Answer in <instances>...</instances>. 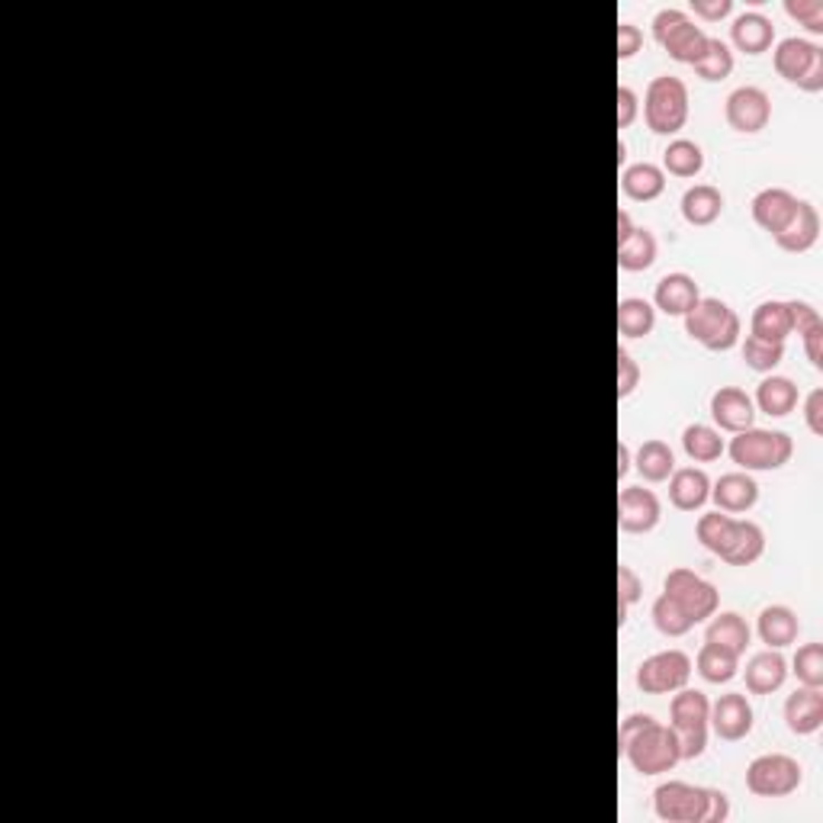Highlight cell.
Listing matches in <instances>:
<instances>
[{
	"mask_svg": "<svg viewBox=\"0 0 823 823\" xmlns=\"http://www.w3.org/2000/svg\"><path fill=\"white\" fill-rule=\"evenodd\" d=\"M618 749L637 775H663L682 763L673 727L650 714H627L618 727Z\"/></svg>",
	"mask_w": 823,
	"mask_h": 823,
	"instance_id": "obj_1",
	"label": "cell"
},
{
	"mask_svg": "<svg viewBox=\"0 0 823 823\" xmlns=\"http://www.w3.org/2000/svg\"><path fill=\"white\" fill-rule=\"evenodd\" d=\"M654 814L666 823H724L731 817V801L721 788L663 782L654 788Z\"/></svg>",
	"mask_w": 823,
	"mask_h": 823,
	"instance_id": "obj_2",
	"label": "cell"
},
{
	"mask_svg": "<svg viewBox=\"0 0 823 823\" xmlns=\"http://www.w3.org/2000/svg\"><path fill=\"white\" fill-rule=\"evenodd\" d=\"M727 454L743 473H772L792 460L795 441L785 431H766V428L753 425L734 434V441L727 444Z\"/></svg>",
	"mask_w": 823,
	"mask_h": 823,
	"instance_id": "obj_3",
	"label": "cell"
},
{
	"mask_svg": "<svg viewBox=\"0 0 823 823\" xmlns=\"http://www.w3.org/2000/svg\"><path fill=\"white\" fill-rule=\"evenodd\" d=\"M682 322H685V335L698 341L705 351H721V354L734 351L743 335L739 315L724 300H714V296H702L692 313L682 315Z\"/></svg>",
	"mask_w": 823,
	"mask_h": 823,
	"instance_id": "obj_4",
	"label": "cell"
},
{
	"mask_svg": "<svg viewBox=\"0 0 823 823\" xmlns=\"http://www.w3.org/2000/svg\"><path fill=\"white\" fill-rule=\"evenodd\" d=\"M644 123L654 136H676L688 123V85L676 75H656L644 94Z\"/></svg>",
	"mask_w": 823,
	"mask_h": 823,
	"instance_id": "obj_5",
	"label": "cell"
},
{
	"mask_svg": "<svg viewBox=\"0 0 823 823\" xmlns=\"http://www.w3.org/2000/svg\"><path fill=\"white\" fill-rule=\"evenodd\" d=\"M656 46L679 65H698L708 49V32L685 10H659L654 17Z\"/></svg>",
	"mask_w": 823,
	"mask_h": 823,
	"instance_id": "obj_6",
	"label": "cell"
},
{
	"mask_svg": "<svg viewBox=\"0 0 823 823\" xmlns=\"http://www.w3.org/2000/svg\"><path fill=\"white\" fill-rule=\"evenodd\" d=\"M772 65L778 71L782 81L795 85L804 94H821L823 90V49L807 42V39H797L788 36L775 46L772 52Z\"/></svg>",
	"mask_w": 823,
	"mask_h": 823,
	"instance_id": "obj_7",
	"label": "cell"
},
{
	"mask_svg": "<svg viewBox=\"0 0 823 823\" xmlns=\"http://www.w3.org/2000/svg\"><path fill=\"white\" fill-rule=\"evenodd\" d=\"M804 782V768L795 756L785 753H763L746 766V788L756 797H788Z\"/></svg>",
	"mask_w": 823,
	"mask_h": 823,
	"instance_id": "obj_8",
	"label": "cell"
},
{
	"mask_svg": "<svg viewBox=\"0 0 823 823\" xmlns=\"http://www.w3.org/2000/svg\"><path fill=\"white\" fill-rule=\"evenodd\" d=\"M663 592L673 598L695 625L708 621L711 615L721 608V592L711 586L705 576H698L695 569L688 567L669 569L666 579H663Z\"/></svg>",
	"mask_w": 823,
	"mask_h": 823,
	"instance_id": "obj_9",
	"label": "cell"
},
{
	"mask_svg": "<svg viewBox=\"0 0 823 823\" xmlns=\"http://www.w3.org/2000/svg\"><path fill=\"white\" fill-rule=\"evenodd\" d=\"M695 663L685 650H659L637 666V688L644 695H673L688 685Z\"/></svg>",
	"mask_w": 823,
	"mask_h": 823,
	"instance_id": "obj_10",
	"label": "cell"
},
{
	"mask_svg": "<svg viewBox=\"0 0 823 823\" xmlns=\"http://www.w3.org/2000/svg\"><path fill=\"white\" fill-rule=\"evenodd\" d=\"M724 119L739 136H756L772 123V100L763 87H737L724 100Z\"/></svg>",
	"mask_w": 823,
	"mask_h": 823,
	"instance_id": "obj_11",
	"label": "cell"
},
{
	"mask_svg": "<svg viewBox=\"0 0 823 823\" xmlns=\"http://www.w3.org/2000/svg\"><path fill=\"white\" fill-rule=\"evenodd\" d=\"M663 518V502L654 489L625 486L618 492V528L625 535H650Z\"/></svg>",
	"mask_w": 823,
	"mask_h": 823,
	"instance_id": "obj_12",
	"label": "cell"
},
{
	"mask_svg": "<svg viewBox=\"0 0 823 823\" xmlns=\"http://www.w3.org/2000/svg\"><path fill=\"white\" fill-rule=\"evenodd\" d=\"M753 724H756V714H753V705L743 692H727L717 702H711L708 727L721 739L739 743L753 734Z\"/></svg>",
	"mask_w": 823,
	"mask_h": 823,
	"instance_id": "obj_13",
	"label": "cell"
},
{
	"mask_svg": "<svg viewBox=\"0 0 823 823\" xmlns=\"http://www.w3.org/2000/svg\"><path fill=\"white\" fill-rule=\"evenodd\" d=\"M711 419H714L717 431L739 434L756 422V405L739 386H721L711 393Z\"/></svg>",
	"mask_w": 823,
	"mask_h": 823,
	"instance_id": "obj_14",
	"label": "cell"
},
{
	"mask_svg": "<svg viewBox=\"0 0 823 823\" xmlns=\"http://www.w3.org/2000/svg\"><path fill=\"white\" fill-rule=\"evenodd\" d=\"M797 203L801 199L792 190H785V187H766V190H760L756 197L749 199V213H753V223L775 238L782 228L792 223V216L797 213Z\"/></svg>",
	"mask_w": 823,
	"mask_h": 823,
	"instance_id": "obj_15",
	"label": "cell"
},
{
	"mask_svg": "<svg viewBox=\"0 0 823 823\" xmlns=\"http://www.w3.org/2000/svg\"><path fill=\"white\" fill-rule=\"evenodd\" d=\"M785 727L795 737H811L823 727V692L821 688H807L801 685L788 698H785Z\"/></svg>",
	"mask_w": 823,
	"mask_h": 823,
	"instance_id": "obj_16",
	"label": "cell"
},
{
	"mask_svg": "<svg viewBox=\"0 0 823 823\" xmlns=\"http://www.w3.org/2000/svg\"><path fill=\"white\" fill-rule=\"evenodd\" d=\"M711 502L717 506V511L746 515V511L760 502V483L749 473H743V470L724 473L717 483H711Z\"/></svg>",
	"mask_w": 823,
	"mask_h": 823,
	"instance_id": "obj_17",
	"label": "cell"
},
{
	"mask_svg": "<svg viewBox=\"0 0 823 823\" xmlns=\"http://www.w3.org/2000/svg\"><path fill=\"white\" fill-rule=\"evenodd\" d=\"M743 679L749 695H772L788 679V659L782 656V650H760L746 659Z\"/></svg>",
	"mask_w": 823,
	"mask_h": 823,
	"instance_id": "obj_18",
	"label": "cell"
},
{
	"mask_svg": "<svg viewBox=\"0 0 823 823\" xmlns=\"http://www.w3.org/2000/svg\"><path fill=\"white\" fill-rule=\"evenodd\" d=\"M698 300H702V290L695 284V277H688L682 271L666 274L654 290V310L666 315H676V319L692 313Z\"/></svg>",
	"mask_w": 823,
	"mask_h": 823,
	"instance_id": "obj_19",
	"label": "cell"
},
{
	"mask_svg": "<svg viewBox=\"0 0 823 823\" xmlns=\"http://www.w3.org/2000/svg\"><path fill=\"white\" fill-rule=\"evenodd\" d=\"M817 238H821V216L807 199H801L792 223L775 235V245L788 255H804L817 245Z\"/></svg>",
	"mask_w": 823,
	"mask_h": 823,
	"instance_id": "obj_20",
	"label": "cell"
},
{
	"mask_svg": "<svg viewBox=\"0 0 823 823\" xmlns=\"http://www.w3.org/2000/svg\"><path fill=\"white\" fill-rule=\"evenodd\" d=\"M756 634L766 644V650H785L801 634V621L788 605H766L756 618Z\"/></svg>",
	"mask_w": 823,
	"mask_h": 823,
	"instance_id": "obj_21",
	"label": "cell"
},
{
	"mask_svg": "<svg viewBox=\"0 0 823 823\" xmlns=\"http://www.w3.org/2000/svg\"><path fill=\"white\" fill-rule=\"evenodd\" d=\"M711 477L698 467H682L669 477V502L679 511H698L708 506Z\"/></svg>",
	"mask_w": 823,
	"mask_h": 823,
	"instance_id": "obj_22",
	"label": "cell"
},
{
	"mask_svg": "<svg viewBox=\"0 0 823 823\" xmlns=\"http://www.w3.org/2000/svg\"><path fill=\"white\" fill-rule=\"evenodd\" d=\"M731 42L743 56H766L772 42H775V23L763 13H756V10L753 13H739L734 27H731Z\"/></svg>",
	"mask_w": 823,
	"mask_h": 823,
	"instance_id": "obj_23",
	"label": "cell"
},
{
	"mask_svg": "<svg viewBox=\"0 0 823 823\" xmlns=\"http://www.w3.org/2000/svg\"><path fill=\"white\" fill-rule=\"evenodd\" d=\"M797 402H801V393H797L795 380H788V376H778V373H766V380L756 386V399H753V405L768 415V419H785V415H792L797 409Z\"/></svg>",
	"mask_w": 823,
	"mask_h": 823,
	"instance_id": "obj_24",
	"label": "cell"
},
{
	"mask_svg": "<svg viewBox=\"0 0 823 823\" xmlns=\"http://www.w3.org/2000/svg\"><path fill=\"white\" fill-rule=\"evenodd\" d=\"M749 335L766 341H785L795 335V322H792V306L788 300H766L753 310V319H749Z\"/></svg>",
	"mask_w": 823,
	"mask_h": 823,
	"instance_id": "obj_25",
	"label": "cell"
},
{
	"mask_svg": "<svg viewBox=\"0 0 823 823\" xmlns=\"http://www.w3.org/2000/svg\"><path fill=\"white\" fill-rule=\"evenodd\" d=\"M682 219L688 223V226L695 228H705V226H714L717 219H721V213H724V194L714 187V184H695V187H688L685 194H682Z\"/></svg>",
	"mask_w": 823,
	"mask_h": 823,
	"instance_id": "obj_26",
	"label": "cell"
},
{
	"mask_svg": "<svg viewBox=\"0 0 823 823\" xmlns=\"http://www.w3.org/2000/svg\"><path fill=\"white\" fill-rule=\"evenodd\" d=\"M749 640H753V630H749V625L739 618L737 611H721V615L714 611L708 618L705 644H714V647H721L727 654L743 656L746 647H749Z\"/></svg>",
	"mask_w": 823,
	"mask_h": 823,
	"instance_id": "obj_27",
	"label": "cell"
},
{
	"mask_svg": "<svg viewBox=\"0 0 823 823\" xmlns=\"http://www.w3.org/2000/svg\"><path fill=\"white\" fill-rule=\"evenodd\" d=\"M711 702L698 688H679L669 702V727L679 731H708Z\"/></svg>",
	"mask_w": 823,
	"mask_h": 823,
	"instance_id": "obj_28",
	"label": "cell"
},
{
	"mask_svg": "<svg viewBox=\"0 0 823 823\" xmlns=\"http://www.w3.org/2000/svg\"><path fill=\"white\" fill-rule=\"evenodd\" d=\"M763 553H766V535H763V528L756 521L737 518L734 538L727 543V550L721 553V560L731 564V567H753Z\"/></svg>",
	"mask_w": 823,
	"mask_h": 823,
	"instance_id": "obj_29",
	"label": "cell"
},
{
	"mask_svg": "<svg viewBox=\"0 0 823 823\" xmlns=\"http://www.w3.org/2000/svg\"><path fill=\"white\" fill-rule=\"evenodd\" d=\"M663 190H666V174L659 165L637 161L621 170V194L634 203H654L656 197H663Z\"/></svg>",
	"mask_w": 823,
	"mask_h": 823,
	"instance_id": "obj_30",
	"label": "cell"
},
{
	"mask_svg": "<svg viewBox=\"0 0 823 823\" xmlns=\"http://www.w3.org/2000/svg\"><path fill=\"white\" fill-rule=\"evenodd\" d=\"M656 235L650 228H634L625 242H618V267L627 274H640V271H650L656 264Z\"/></svg>",
	"mask_w": 823,
	"mask_h": 823,
	"instance_id": "obj_31",
	"label": "cell"
},
{
	"mask_svg": "<svg viewBox=\"0 0 823 823\" xmlns=\"http://www.w3.org/2000/svg\"><path fill=\"white\" fill-rule=\"evenodd\" d=\"M634 467L637 473L647 480V483H666L676 470V454L666 441L659 438H650L637 448V457H634Z\"/></svg>",
	"mask_w": 823,
	"mask_h": 823,
	"instance_id": "obj_32",
	"label": "cell"
},
{
	"mask_svg": "<svg viewBox=\"0 0 823 823\" xmlns=\"http://www.w3.org/2000/svg\"><path fill=\"white\" fill-rule=\"evenodd\" d=\"M682 451H685V457L692 463H714V460H721V457L727 454V444H724V438H721L717 428L695 422V425H688L682 431Z\"/></svg>",
	"mask_w": 823,
	"mask_h": 823,
	"instance_id": "obj_33",
	"label": "cell"
},
{
	"mask_svg": "<svg viewBox=\"0 0 823 823\" xmlns=\"http://www.w3.org/2000/svg\"><path fill=\"white\" fill-rule=\"evenodd\" d=\"M705 170V151L692 139H673L663 151V174H673L682 180H692Z\"/></svg>",
	"mask_w": 823,
	"mask_h": 823,
	"instance_id": "obj_34",
	"label": "cell"
},
{
	"mask_svg": "<svg viewBox=\"0 0 823 823\" xmlns=\"http://www.w3.org/2000/svg\"><path fill=\"white\" fill-rule=\"evenodd\" d=\"M692 663H695V673L711 685H727L739 676V656L727 654L714 644H705Z\"/></svg>",
	"mask_w": 823,
	"mask_h": 823,
	"instance_id": "obj_35",
	"label": "cell"
},
{
	"mask_svg": "<svg viewBox=\"0 0 823 823\" xmlns=\"http://www.w3.org/2000/svg\"><path fill=\"white\" fill-rule=\"evenodd\" d=\"M734 528H737V518L734 515H727V511H705L702 518H698V525H695V538L698 543L714 553V557H721L724 550H727V543L734 538Z\"/></svg>",
	"mask_w": 823,
	"mask_h": 823,
	"instance_id": "obj_36",
	"label": "cell"
},
{
	"mask_svg": "<svg viewBox=\"0 0 823 823\" xmlns=\"http://www.w3.org/2000/svg\"><path fill=\"white\" fill-rule=\"evenodd\" d=\"M656 329V310L654 303L640 300V296H625L618 303V332L625 339H647Z\"/></svg>",
	"mask_w": 823,
	"mask_h": 823,
	"instance_id": "obj_37",
	"label": "cell"
},
{
	"mask_svg": "<svg viewBox=\"0 0 823 823\" xmlns=\"http://www.w3.org/2000/svg\"><path fill=\"white\" fill-rule=\"evenodd\" d=\"M692 68H695V75H698L702 81L717 85V81H724V78L734 75V52H731V46H727L724 39H708L705 56H702L698 65H692Z\"/></svg>",
	"mask_w": 823,
	"mask_h": 823,
	"instance_id": "obj_38",
	"label": "cell"
},
{
	"mask_svg": "<svg viewBox=\"0 0 823 823\" xmlns=\"http://www.w3.org/2000/svg\"><path fill=\"white\" fill-rule=\"evenodd\" d=\"M739 351H743L746 368L756 370V373H775V368L785 361V344L756 339V335H746L743 344H739Z\"/></svg>",
	"mask_w": 823,
	"mask_h": 823,
	"instance_id": "obj_39",
	"label": "cell"
},
{
	"mask_svg": "<svg viewBox=\"0 0 823 823\" xmlns=\"http://www.w3.org/2000/svg\"><path fill=\"white\" fill-rule=\"evenodd\" d=\"M650 615H654V625L663 637H685V634L695 627V621H692V618H688V615H685L679 605L666 596V592L656 598L654 608H650Z\"/></svg>",
	"mask_w": 823,
	"mask_h": 823,
	"instance_id": "obj_40",
	"label": "cell"
},
{
	"mask_svg": "<svg viewBox=\"0 0 823 823\" xmlns=\"http://www.w3.org/2000/svg\"><path fill=\"white\" fill-rule=\"evenodd\" d=\"M792 673L801 685L807 688H823V647L821 644H804L797 647L792 659Z\"/></svg>",
	"mask_w": 823,
	"mask_h": 823,
	"instance_id": "obj_41",
	"label": "cell"
},
{
	"mask_svg": "<svg viewBox=\"0 0 823 823\" xmlns=\"http://www.w3.org/2000/svg\"><path fill=\"white\" fill-rule=\"evenodd\" d=\"M640 596H644V582H640V576L627 567V564H621V567H618V625H625L630 605H637Z\"/></svg>",
	"mask_w": 823,
	"mask_h": 823,
	"instance_id": "obj_42",
	"label": "cell"
},
{
	"mask_svg": "<svg viewBox=\"0 0 823 823\" xmlns=\"http://www.w3.org/2000/svg\"><path fill=\"white\" fill-rule=\"evenodd\" d=\"M785 13L814 36H823V3L821 0H785Z\"/></svg>",
	"mask_w": 823,
	"mask_h": 823,
	"instance_id": "obj_43",
	"label": "cell"
},
{
	"mask_svg": "<svg viewBox=\"0 0 823 823\" xmlns=\"http://www.w3.org/2000/svg\"><path fill=\"white\" fill-rule=\"evenodd\" d=\"M637 386H640V364L625 347H618V399H627Z\"/></svg>",
	"mask_w": 823,
	"mask_h": 823,
	"instance_id": "obj_44",
	"label": "cell"
},
{
	"mask_svg": "<svg viewBox=\"0 0 823 823\" xmlns=\"http://www.w3.org/2000/svg\"><path fill=\"white\" fill-rule=\"evenodd\" d=\"M673 734H676V743H679L682 760L705 756V749H708V731H679V727H673Z\"/></svg>",
	"mask_w": 823,
	"mask_h": 823,
	"instance_id": "obj_45",
	"label": "cell"
},
{
	"mask_svg": "<svg viewBox=\"0 0 823 823\" xmlns=\"http://www.w3.org/2000/svg\"><path fill=\"white\" fill-rule=\"evenodd\" d=\"M692 13L705 23H721L734 13V0H692Z\"/></svg>",
	"mask_w": 823,
	"mask_h": 823,
	"instance_id": "obj_46",
	"label": "cell"
},
{
	"mask_svg": "<svg viewBox=\"0 0 823 823\" xmlns=\"http://www.w3.org/2000/svg\"><path fill=\"white\" fill-rule=\"evenodd\" d=\"M804 425L814 438H823V390H811L804 396Z\"/></svg>",
	"mask_w": 823,
	"mask_h": 823,
	"instance_id": "obj_47",
	"label": "cell"
},
{
	"mask_svg": "<svg viewBox=\"0 0 823 823\" xmlns=\"http://www.w3.org/2000/svg\"><path fill=\"white\" fill-rule=\"evenodd\" d=\"M644 49V32L634 23H621L618 27V61H627Z\"/></svg>",
	"mask_w": 823,
	"mask_h": 823,
	"instance_id": "obj_48",
	"label": "cell"
},
{
	"mask_svg": "<svg viewBox=\"0 0 823 823\" xmlns=\"http://www.w3.org/2000/svg\"><path fill=\"white\" fill-rule=\"evenodd\" d=\"M640 114V100L634 94V87H618V129H627L634 126V119Z\"/></svg>",
	"mask_w": 823,
	"mask_h": 823,
	"instance_id": "obj_49",
	"label": "cell"
},
{
	"mask_svg": "<svg viewBox=\"0 0 823 823\" xmlns=\"http://www.w3.org/2000/svg\"><path fill=\"white\" fill-rule=\"evenodd\" d=\"M788 306H792V322H795V335H804L807 329H814V325H823L821 313L811 306V303H801V300H788Z\"/></svg>",
	"mask_w": 823,
	"mask_h": 823,
	"instance_id": "obj_50",
	"label": "cell"
},
{
	"mask_svg": "<svg viewBox=\"0 0 823 823\" xmlns=\"http://www.w3.org/2000/svg\"><path fill=\"white\" fill-rule=\"evenodd\" d=\"M797 339H801V344H804V354H807L811 368L823 370V325L807 329V332H804V335H797Z\"/></svg>",
	"mask_w": 823,
	"mask_h": 823,
	"instance_id": "obj_51",
	"label": "cell"
},
{
	"mask_svg": "<svg viewBox=\"0 0 823 823\" xmlns=\"http://www.w3.org/2000/svg\"><path fill=\"white\" fill-rule=\"evenodd\" d=\"M627 470H630V448H627V441L618 444V480H625Z\"/></svg>",
	"mask_w": 823,
	"mask_h": 823,
	"instance_id": "obj_52",
	"label": "cell"
},
{
	"mask_svg": "<svg viewBox=\"0 0 823 823\" xmlns=\"http://www.w3.org/2000/svg\"><path fill=\"white\" fill-rule=\"evenodd\" d=\"M634 223H630V213L627 209H618V242H625L627 235L634 232Z\"/></svg>",
	"mask_w": 823,
	"mask_h": 823,
	"instance_id": "obj_53",
	"label": "cell"
}]
</instances>
